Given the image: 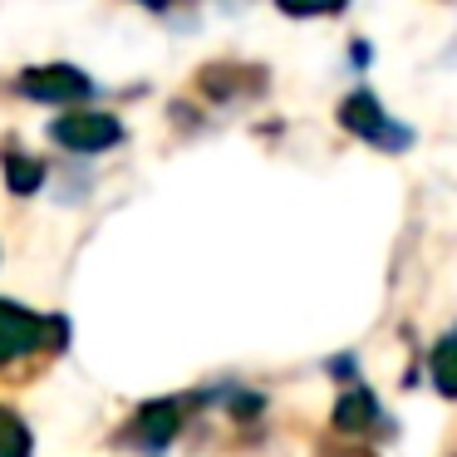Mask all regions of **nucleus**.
Instances as JSON below:
<instances>
[{
  "mask_svg": "<svg viewBox=\"0 0 457 457\" xmlns=\"http://www.w3.org/2000/svg\"><path fill=\"white\" fill-rule=\"evenodd\" d=\"M182 428V408L172 403V398H153V403H143L138 413H133V423L123 428V443L143 447V453H162V447L178 437Z\"/></svg>",
  "mask_w": 457,
  "mask_h": 457,
  "instance_id": "obj_5",
  "label": "nucleus"
},
{
  "mask_svg": "<svg viewBox=\"0 0 457 457\" xmlns=\"http://www.w3.org/2000/svg\"><path fill=\"white\" fill-rule=\"evenodd\" d=\"M89 74L74 70V64H45V70H25L21 74V94L40 104H79L89 99Z\"/></svg>",
  "mask_w": 457,
  "mask_h": 457,
  "instance_id": "obj_4",
  "label": "nucleus"
},
{
  "mask_svg": "<svg viewBox=\"0 0 457 457\" xmlns=\"http://www.w3.org/2000/svg\"><path fill=\"white\" fill-rule=\"evenodd\" d=\"M428 369H433V388L443 398H457V329H447L443 339L428 354Z\"/></svg>",
  "mask_w": 457,
  "mask_h": 457,
  "instance_id": "obj_7",
  "label": "nucleus"
},
{
  "mask_svg": "<svg viewBox=\"0 0 457 457\" xmlns=\"http://www.w3.org/2000/svg\"><path fill=\"white\" fill-rule=\"evenodd\" d=\"M138 5H153V11H162V5H172V0H138Z\"/></svg>",
  "mask_w": 457,
  "mask_h": 457,
  "instance_id": "obj_11",
  "label": "nucleus"
},
{
  "mask_svg": "<svg viewBox=\"0 0 457 457\" xmlns=\"http://www.w3.org/2000/svg\"><path fill=\"white\" fill-rule=\"evenodd\" d=\"M70 329L60 315H30L25 305L0 300V384H25L64 349Z\"/></svg>",
  "mask_w": 457,
  "mask_h": 457,
  "instance_id": "obj_1",
  "label": "nucleus"
},
{
  "mask_svg": "<svg viewBox=\"0 0 457 457\" xmlns=\"http://www.w3.org/2000/svg\"><path fill=\"white\" fill-rule=\"evenodd\" d=\"M339 123H345L354 138L374 143V148H388V153H398V148H408V143H413V133H408L403 123L388 119V109H384V104H378L369 89L349 94V99L339 104Z\"/></svg>",
  "mask_w": 457,
  "mask_h": 457,
  "instance_id": "obj_2",
  "label": "nucleus"
},
{
  "mask_svg": "<svg viewBox=\"0 0 457 457\" xmlns=\"http://www.w3.org/2000/svg\"><path fill=\"white\" fill-rule=\"evenodd\" d=\"M50 138L60 143L64 153L89 158V153L119 148V143H123V123L113 119V113H99V109H70L64 119H54Z\"/></svg>",
  "mask_w": 457,
  "mask_h": 457,
  "instance_id": "obj_3",
  "label": "nucleus"
},
{
  "mask_svg": "<svg viewBox=\"0 0 457 457\" xmlns=\"http://www.w3.org/2000/svg\"><path fill=\"white\" fill-rule=\"evenodd\" d=\"M378 423V403L369 388H349V394H339L335 403V428L339 433H369V428Z\"/></svg>",
  "mask_w": 457,
  "mask_h": 457,
  "instance_id": "obj_6",
  "label": "nucleus"
},
{
  "mask_svg": "<svg viewBox=\"0 0 457 457\" xmlns=\"http://www.w3.org/2000/svg\"><path fill=\"white\" fill-rule=\"evenodd\" d=\"M339 5L345 0H280V11H290V15H329Z\"/></svg>",
  "mask_w": 457,
  "mask_h": 457,
  "instance_id": "obj_10",
  "label": "nucleus"
},
{
  "mask_svg": "<svg viewBox=\"0 0 457 457\" xmlns=\"http://www.w3.org/2000/svg\"><path fill=\"white\" fill-rule=\"evenodd\" d=\"M0 457H30V428L5 403H0Z\"/></svg>",
  "mask_w": 457,
  "mask_h": 457,
  "instance_id": "obj_9",
  "label": "nucleus"
},
{
  "mask_svg": "<svg viewBox=\"0 0 457 457\" xmlns=\"http://www.w3.org/2000/svg\"><path fill=\"white\" fill-rule=\"evenodd\" d=\"M0 168H5V182H11L15 197H30V192L45 182V162L40 158H25V153H5Z\"/></svg>",
  "mask_w": 457,
  "mask_h": 457,
  "instance_id": "obj_8",
  "label": "nucleus"
}]
</instances>
